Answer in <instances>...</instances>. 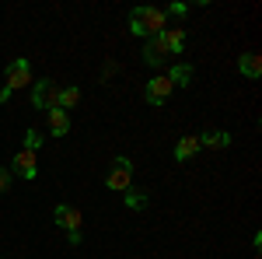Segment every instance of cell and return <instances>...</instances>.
<instances>
[{
    "mask_svg": "<svg viewBox=\"0 0 262 259\" xmlns=\"http://www.w3.org/2000/svg\"><path fill=\"white\" fill-rule=\"evenodd\" d=\"M164 28H168L164 11H158V7H133V14H129V35L154 39V35H161Z\"/></svg>",
    "mask_w": 262,
    "mask_h": 259,
    "instance_id": "1",
    "label": "cell"
},
{
    "mask_svg": "<svg viewBox=\"0 0 262 259\" xmlns=\"http://www.w3.org/2000/svg\"><path fill=\"white\" fill-rule=\"evenodd\" d=\"M21 88H32V63L25 60V56H18L14 63H7V70H4V88H0V105L11 98L14 91H21Z\"/></svg>",
    "mask_w": 262,
    "mask_h": 259,
    "instance_id": "2",
    "label": "cell"
},
{
    "mask_svg": "<svg viewBox=\"0 0 262 259\" xmlns=\"http://www.w3.org/2000/svg\"><path fill=\"white\" fill-rule=\"evenodd\" d=\"M56 102H60V84H56V81H49V77L32 81V105H35L39 112L56 109Z\"/></svg>",
    "mask_w": 262,
    "mask_h": 259,
    "instance_id": "3",
    "label": "cell"
},
{
    "mask_svg": "<svg viewBox=\"0 0 262 259\" xmlns=\"http://www.w3.org/2000/svg\"><path fill=\"white\" fill-rule=\"evenodd\" d=\"M105 186H108V189H116V193H126V189L133 186V161L119 154V158L112 161L108 175H105Z\"/></svg>",
    "mask_w": 262,
    "mask_h": 259,
    "instance_id": "4",
    "label": "cell"
},
{
    "mask_svg": "<svg viewBox=\"0 0 262 259\" xmlns=\"http://www.w3.org/2000/svg\"><path fill=\"white\" fill-rule=\"evenodd\" d=\"M168 95H171V81L164 77V74H154V77L143 84V98H147V105H164Z\"/></svg>",
    "mask_w": 262,
    "mask_h": 259,
    "instance_id": "5",
    "label": "cell"
},
{
    "mask_svg": "<svg viewBox=\"0 0 262 259\" xmlns=\"http://www.w3.org/2000/svg\"><path fill=\"white\" fill-rule=\"evenodd\" d=\"M11 172H14V175H21V179H35V175H39L35 151H25V147H21L18 154H14V161H11Z\"/></svg>",
    "mask_w": 262,
    "mask_h": 259,
    "instance_id": "6",
    "label": "cell"
},
{
    "mask_svg": "<svg viewBox=\"0 0 262 259\" xmlns=\"http://www.w3.org/2000/svg\"><path fill=\"white\" fill-rule=\"evenodd\" d=\"M168 60H171V56H168V49H164L161 35L143 39V63H147V67H164Z\"/></svg>",
    "mask_w": 262,
    "mask_h": 259,
    "instance_id": "7",
    "label": "cell"
},
{
    "mask_svg": "<svg viewBox=\"0 0 262 259\" xmlns=\"http://www.w3.org/2000/svg\"><path fill=\"white\" fill-rule=\"evenodd\" d=\"M53 221H56V224H60L63 231H81V210H77V207H67V203H60V207H56V210H53Z\"/></svg>",
    "mask_w": 262,
    "mask_h": 259,
    "instance_id": "8",
    "label": "cell"
},
{
    "mask_svg": "<svg viewBox=\"0 0 262 259\" xmlns=\"http://www.w3.org/2000/svg\"><path fill=\"white\" fill-rule=\"evenodd\" d=\"M238 70H242V77L259 81L262 77V56L259 53H242V56H238Z\"/></svg>",
    "mask_w": 262,
    "mask_h": 259,
    "instance_id": "9",
    "label": "cell"
},
{
    "mask_svg": "<svg viewBox=\"0 0 262 259\" xmlns=\"http://www.w3.org/2000/svg\"><path fill=\"white\" fill-rule=\"evenodd\" d=\"M161 42H164V49H168V56H182V49H185V28H164Z\"/></svg>",
    "mask_w": 262,
    "mask_h": 259,
    "instance_id": "10",
    "label": "cell"
},
{
    "mask_svg": "<svg viewBox=\"0 0 262 259\" xmlns=\"http://www.w3.org/2000/svg\"><path fill=\"white\" fill-rule=\"evenodd\" d=\"M46 119H49V133H53V137H67V133H70V112H63V109H49Z\"/></svg>",
    "mask_w": 262,
    "mask_h": 259,
    "instance_id": "11",
    "label": "cell"
},
{
    "mask_svg": "<svg viewBox=\"0 0 262 259\" xmlns=\"http://www.w3.org/2000/svg\"><path fill=\"white\" fill-rule=\"evenodd\" d=\"M200 147H217V151H224V147H231V133L227 130H206V133H200Z\"/></svg>",
    "mask_w": 262,
    "mask_h": 259,
    "instance_id": "12",
    "label": "cell"
},
{
    "mask_svg": "<svg viewBox=\"0 0 262 259\" xmlns=\"http://www.w3.org/2000/svg\"><path fill=\"white\" fill-rule=\"evenodd\" d=\"M164 77L171 81V88H185V84L192 81V67H189V63H171Z\"/></svg>",
    "mask_w": 262,
    "mask_h": 259,
    "instance_id": "13",
    "label": "cell"
},
{
    "mask_svg": "<svg viewBox=\"0 0 262 259\" xmlns=\"http://www.w3.org/2000/svg\"><path fill=\"white\" fill-rule=\"evenodd\" d=\"M196 151H200V140H196V137H182L179 144H175V161L196 158Z\"/></svg>",
    "mask_w": 262,
    "mask_h": 259,
    "instance_id": "14",
    "label": "cell"
},
{
    "mask_svg": "<svg viewBox=\"0 0 262 259\" xmlns=\"http://www.w3.org/2000/svg\"><path fill=\"white\" fill-rule=\"evenodd\" d=\"M77 102H81V88H77V84H74V88H60V102H56V109L70 112Z\"/></svg>",
    "mask_w": 262,
    "mask_h": 259,
    "instance_id": "15",
    "label": "cell"
},
{
    "mask_svg": "<svg viewBox=\"0 0 262 259\" xmlns=\"http://www.w3.org/2000/svg\"><path fill=\"white\" fill-rule=\"evenodd\" d=\"M126 207H129V210H143V207H147V193H143V189H133V186H129V189H126Z\"/></svg>",
    "mask_w": 262,
    "mask_h": 259,
    "instance_id": "16",
    "label": "cell"
},
{
    "mask_svg": "<svg viewBox=\"0 0 262 259\" xmlns=\"http://www.w3.org/2000/svg\"><path fill=\"white\" fill-rule=\"evenodd\" d=\"M42 144H46V137H42L39 130H28L25 133V151H39Z\"/></svg>",
    "mask_w": 262,
    "mask_h": 259,
    "instance_id": "17",
    "label": "cell"
},
{
    "mask_svg": "<svg viewBox=\"0 0 262 259\" xmlns=\"http://www.w3.org/2000/svg\"><path fill=\"white\" fill-rule=\"evenodd\" d=\"M168 14H171V18H185V14H189V4H168L164 18H168Z\"/></svg>",
    "mask_w": 262,
    "mask_h": 259,
    "instance_id": "18",
    "label": "cell"
},
{
    "mask_svg": "<svg viewBox=\"0 0 262 259\" xmlns=\"http://www.w3.org/2000/svg\"><path fill=\"white\" fill-rule=\"evenodd\" d=\"M7 186H11V168L0 165V193H7Z\"/></svg>",
    "mask_w": 262,
    "mask_h": 259,
    "instance_id": "19",
    "label": "cell"
},
{
    "mask_svg": "<svg viewBox=\"0 0 262 259\" xmlns=\"http://www.w3.org/2000/svg\"><path fill=\"white\" fill-rule=\"evenodd\" d=\"M67 242L70 245H81V231H67Z\"/></svg>",
    "mask_w": 262,
    "mask_h": 259,
    "instance_id": "20",
    "label": "cell"
}]
</instances>
